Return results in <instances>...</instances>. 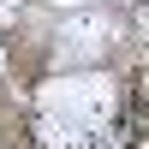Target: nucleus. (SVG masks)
<instances>
[{
    "instance_id": "obj_1",
    "label": "nucleus",
    "mask_w": 149,
    "mask_h": 149,
    "mask_svg": "<svg viewBox=\"0 0 149 149\" xmlns=\"http://www.w3.org/2000/svg\"><path fill=\"white\" fill-rule=\"evenodd\" d=\"M125 95L107 72L72 66L66 78H48L36 90V143L42 149H113Z\"/></svg>"
},
{
    "instance_id": "obj_2",
    "label": "nucleus",
    "mask_w": 149,
    "mask_h": 149,
    "mask_svg": "<svg viewBox=\"0 0 149 149\" xmlns=\"http://www.w3.org/2000/svg\"><path fill=\"white\" fill-rule=\"evenodd\" d=\"M113 12L107 6H84V12H72L66 24H60V60L66 66H95L102 60V48H113Z\"/></svg>"
},
{
    "instance_id": "obj_3",
    "label": "nucleus",
    "mask_w": 149,
    "mask_h": 149,
    "mask_svg": "<svg viewBox=\"0 0 149 149\" xmlns=\"http://www.w3.org/2000/svg\"><path fill=\"white\" fill-rule=\"evenodd\" d=\"M0 78H6V48H0Z\"/></svg>"
}]
</instances>
